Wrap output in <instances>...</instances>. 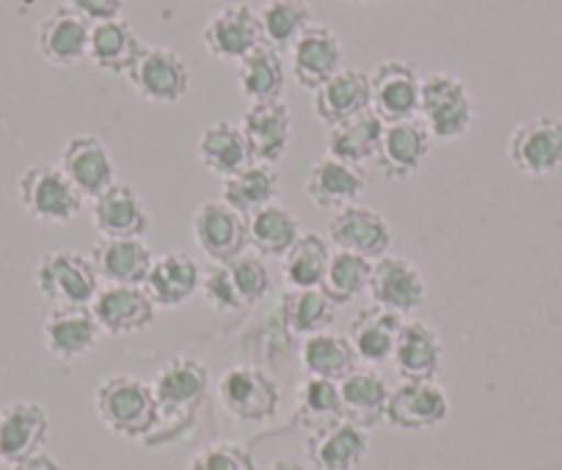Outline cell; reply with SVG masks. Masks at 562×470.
Wrapping results in <instances>:
<instances>
[{
	"instance_id": "35",
	"label": "cell",
	"mask_w": 562,
	"mask_h": 470,
	"mask_svg": "<svg viewBox=\"0 0 562 470\" xmlns=\"http://www.w3.org/2000/svg\"><path fill=\"white\" fill-rule=\"evenodd\" d=\"M140 53H144V45L122 18L91 25L89 58L102 72L130 74Z\"/></svg>"
},
{
	"instance_id": "46",
	"label": "cell",
	"mask_w": 562,
	"mask_h": 470,
	"mask_svg": "<svg viewBox=\"0 0 562 470\" xmlns=\"http://www.w3.org/2000/svg\"><path fill=\"white\" fill-rule=\"evenodd\" d=\"M199 291H202L204 300H207V306L213 308V311L229 313L243 306L240 297H237L235 291V284H232V275L226 264H213L210 270H204Z\"/></svg>"
},
{
	"instance_id": "44",
	"label": "cell",
	"mask_w": 562,
	"mask_h": 470,
	"mask_svg": "<svg viewBox=\"0 0 562 470\" xmlns=\"http://www.w3.org/2000/svg\"><path fill=\"white\" fill-rule=\"evenodd\" d=\"M226 267H229L232 284H235V291L243 306H257L259 300L268 297L270 273L262 264V259H259V253H243V256H237Z\"/></svg>"
},
{
	"instance_id": "10",
	"label": "cell",
	"mask_w": 562,
	"mask_h": 470,
	"mask_svg": "<svg viewBox=\"0 0 562 470\" xmlns=\"http://www.w3.org/2000/svg\"><path fill=\"white\" fill-rule=\"evenodd\" d=\"M240 129L254 163L273 165L288 154L293 140V111L284 100L257 102L243 113Z\"/></svg>"
},
{
	"instance_id": "31",
	"label": "cell",
	"mask_w": 562,
	"mask_h": 470,
	"mask_svg": "<svg viewBox=\"0 0 562 470\" xmlns=\"http://www.w3.org/2000/svg\"><path fill=\"white\" fill-rule=\"evenodd\" d=\"M392 388L386 386L378 371L353 369L339 380V399H342V419L361 429H372L386 419V404Z\"/></svg>"
},
{
	"instance_id": "40",
	"label": "cell",
	"mask_w": 562,
	"mask_h": 470,
	"mask_svg": "<svg viewBox=\"0 0 562 470\" xmlns=\"http://www.w3.org/2000/svg\"><path fill=\"white\" fill-rule=\"evenodd\" d=\"M356 353L350 347L348 336L334 331H321L315 336L304 339L301 347V364H304L306 375L323 377V380L339 382L356 369Z\"/></svg>"
},
{
	"instance_id": "23",
	"label": "cell",
	"mask_w": 562,
	"mask_h": 470,
	"mask_svg": "<svg viewBox=\"0 0 562 470\" xmlns=\"http://www.w3.org/2000/svg\"><path fill=\"white\" fill-rule=\"evenodd\" d=\"M50 432L47 410L36 402H14L0 410V462L14 465L42 454Z\"/></svg>"
},
{
	"instance_id": "14",
	"label": "cell",
	"mask_w": 562,
	"mask_h": 470,
	"mask_svg": "<svg viewBox=\"0 0 562 470\" xmlns=\"http://www.w3.org/2000/svg\"><path fill=\"white\" fill-rule=\"evenodd\" d=\"M58 169L64 171V176H67L69 182H72L75 191L83 198H91V202L116 182V169H113L111 151L105 149V144H102L97 135L89 133L72 135V138L64 144Z\"/></svg>"
},
{
	"instance_id": "2",
	"label": "cell",
	"mask_w": 562,
	"mask_h": 470,
	"mask_svg": "<svg viewBox=\"0 0 562 470\" xmlns=\"http://www.w3.org/2000/svg\"><path fill=\"white\" fill-rule=\"evenodd\" d=\"M474 102L467 83L450 72H430L422 78L419 122L428 127L430 138L450 144L463 138L472 127Z\"/></svg>"
},
{
	"instance_id": "50",
	"label": "cell",
	"mask_w": 562,
	"mask_h": 470,
	"mask_svg": "<svg viewBox=\"0 0 562 470\" xmlns=\"http://www.w3.org/2000/svg\"><path fill=\"white\" fill-rule=\"evenodd\" d=\"M350 3H375V0H350Z\"/></svg>"
},
{
	"instance_id": "1",
	"label": "cell",
	"mask_w": 562,
	"mask_h": 470,
	"mask_svg": "<svg viewBox=\"0 0 562 470\" xmlns=\"http://www.w3.org/2000/svg\"><path fill=\"white\" fill-rule=\"evenodd\" d=\"M94 408L113 435L130 440L149 435L160 415L153 386L133 375H113L102 380L94 391Z\"/></svg>"
},
{
	"instance_id": "25",
	"label": "cell",
	"mask_w": 562,
	"mask_h": 470,
	"mask_svg": "<svg viewBox=\"0 0 562 470\" xmlns=\"http://www.w3.org/2000/svg\"><path fill=\"white\" fill-rule=\"evenodd\" d=\"M370 107V74L361 72V69L342 67L315 91V116L326 127H337V124L348 122V118L359 116Z\"/></svg>"
},
{
	"instance_id": "30",
	"label": "cell",
	"mask_w": 562,
	"mask_h": 470,
	"mask_svg": "<svg viewBox=\"0 0 562 470\" xmlns=\"http://www.w3.org/2000/svg\"><path fill=\"white\" fill-rule=\"evenodd\" d=\"M400 328H403V317L400 313L386 311L381 306L361 308L353 320H350L348 328V342L353 347L356 358L372 366L392 360Z\"/></svg>"
},
{
	"instance_id": "20",
	"label": "cell",
	"mask_w": 562,
	"mask_h": 470,
	"mask_svg": "<svg viewBox=\"0 0 562 470\" xmlns=\"http://www.w3.org/2000/svg\"><path fill=\"white\" fill-rule=\"evenodd\" d=\"M91 218H94L100 237L108 240H140L149 231V213L144 198L133 185L113 182L105 193L91 202Z\"/></svg>"
},
{
	"instance_id": "7",
	"label": "cell",
	"mask_w": 562,
	"mask_h": 470,
	"mask_svg": "<svg viewBox=\"0 0 562 470\" xmlns=\"http://www.w3.org/2000/svg\"><path fill=\"white\" fill-rule=\"evenodd\" d=\"M130 83L147 102L155 105H175L191 89V69L164 45H149L138 56L135 67L130 69Z\"/></svg>"
},
{
	"instance_id": "48",
	"label": "cell",
	"mask_w": 562,
	"mask_h": 470,
	"mask_svg": "<svg viewBox=\"0 0 562 470\" xmlns=\"http://www.w3.org/2000/svg\"><path fill=\"white\" fill-rule=\"evenodd\" d=\"M7 470H61L56 465V459H50L47 454H36V457L23 459V462L7 465Z\"/></svg>"
},
{
	"instance_id": "22",
	"label": "cell",
	"mask_w": 562,
	"mask_h": 470,
	"mask_svg": "<svg viewBox=\"0 0 562 470\" xmlns=\"http://www.w3.org/2000/svg\"><path fill=\"white\" fill-rule=\"evenodd\" d=\"M91 23L69 7L47 14L36 28V50L53 67H75L89 58Z\"/></svg>"
},
{
	"instance_id": "39",
	"label": "cell",
	"mask_w": 562,
	"mask_h": 470,
	"mask_svg": "<svg viewBox=\"0 0 562 470\" xmlns=\"http://www.w3.org/2000/svg\"><path fill=\"white\" fill-rule=\"evenodd\" d=\"M262 42L273 50H290L301 34L315 23L310 0H265L259 9Z\"/></svg>"
},
{
	"instance_id": "26",
	"label": "cell",
	"mask_w": 562,
	"mask_h": 470,
	"mask_svg": "<svg viewBox=\"0 0 562 470\" xmlns=\"http://www.w3.org/2000/svg\"><path fill=\"white\" fill-rule=\"evenodd\" d=\"M100 280L111 286H144L155 256L144 240H108L100 237L89 253Z\"/></svg>"
},
{
	"instance_id": "13",
	"label": "cell",
	"mask_w": 562,
	"mask_h": 470,
	"mask_svg": "<svg viewBox=\"0 0 562 470\" xmlns=\"http://www.w3.org/2000/svg\"><path fill=\"white\" fill-rule=\"evenodd\" d=\"M370 297L372 306H381L386 311L394 313H411L416 308H422L425 302V278H422L419 267H416L411 259L405 256H383L378 262H372V275H370Z\"/></svg>"
},
{
	"instance_id": "4",
	"label": "cell",
	"mask_w": 562,
	"mask_h": 470,
	"mask_svg": "<svg viewBox=\"0 0 562 470\" xmlns=\"http://www.w3.org/2000/svg\"><path fill=\"white\" fill-rule=\"evenodd\" d=\"M34 284L53 306H91L100 291V275L83 253L53 251L36 264Z\"/></svg>"
},
{
	"instance_id": "8",
	"label": "cell",
	"mask_w": 562,
	"mask_h": 470,
	"mask_svg": "<svg viewBox=\"0 0 562 470\" xmlns=\"http://www.w3.org/2000/svg\"><path fill=\"white\" fill-rule=\"evenodd\" d=\"M193 237L213 264H232L248 248V220L224 202H204L193 213Z\"/></svg>"
},
{
	"instance_id": "18",
	"label": "cell",
	"mask_w": 562,
	"mask_h": 470,
	"mask_svg": "<svg viewBox=\"0 0 562 470\" xmlns=\"http://www.w3.org/2000/svg\"><path fill=\"white\" fill-rule=\"evenodd\" d=\"M430 144H434V138L419 118L386 124L375 154L378 169L386 180H408L428 160Z\"/></svg>"
},
{
	"instance_id": "11",
	"label": "cell",
	"mask_w": 562,
	"mask_h": 470,
	"mask_svg": "<svg viewBox=\"0 0 562 470\" xmlns=\"http://www.w3.org/2000/svg\"><path fill=\"white\" fill-rule=\"evenodd\" d=\"M202 39L210 56H215L218 61L237 64L248 53L257 50L259 45H265L257 9H251L248 3L224 7L207 20V25L202 31Z\"/></svg>"
},
{
	"instance_id": "49",
	"label": "cell",
	"mask_w": 562,
	"mask_h": 470,
	"mask_svg": "<svg viewBox=\"0 0 562 470\" xmlns=\"http://www.w3.org/2000/svg\"><path fill=\"white\" fill-rule=\"evenodd\" d=\"M268 470H306L299 459H276Z\"/></svg>"
},
{
	"instance_id": "38",
	"label": "cell",
	"mask_w": 562,
	"mask_h": 470,
	"mask_svg": "<svg viewBox=\"0 0 562 470\" xmlns=\"http://www.w3.org/2000/svg\"><path fill=\"white\" fill-rule=\"evenodd\" d=\"M328 262H331V248L326 237L304 231L281 256V273L290 289H317L326 280Z\"/></svg>"
},
{
	"instance_id": "28",
	"label": "cell",
	"mask_w": 562,
	"mask_h": 470,
	"mask_svg": "<svg viewBox=\"0 0 562 470\" xmlns=\"http://www.w3.org/2000/svg\"><path fill=\"white\" fill-rule=\"evenodd\" d=\"M202 284V267L188 253L169 251L149 267L144 291L158 308H177L191 300Z\"/></svg>"
},
{
	"instance_id": "47",
	"label": "cell",
	"mask_w": 562,
	"mask_h": 470,
	"mask_svg": "<svg viewBox=\"0 0 562 470\" xmlns=\"http://www.w3.org/2000/svg\"><path fill=\"white\" fill-rule=\"evenodd\" d=\"M67 7L94 25L122 18L124 0H67Z\"/></svg>"
},
{
	"instance_id": "3",
	"label": "cell",
	"mask_w": 562,
	"mask_h": 470,
	"mask_svg": "<svg viewBox=\"0 0 562 470\" xmlns=\"http://www.w3.org/2000/svg\"><path fill=\"white\" fill-rule=\"evenodd\" d=\"M18 193L25 213L40 223H69L83 209V196L75 191L64 171L50 163H36L25 169L18 182Z\"/></svg>"
},
{
	"instance_id": "36",
	"label": "cell",
	"mask_w": 562,
	"mask_h": 470,
	"mask_svg": "<svg viewBox=\"0 0 562 470\" xmlns=\"http://www.w3.org/2000/svg\"><path fill=\"white\" fill-rule=\"evenodd\" d=\"M339 306L317 286V289H288L281 297V322L295 336H315L328 331L337 320Z\"/></svg>"
},
{
	"instance_id": "27",
	"label": "cell",
	"mask_w": 562,
	"mask_h": 470,
	"mask_svg": "<svg viewBox=\"0 0 562 470\" xmlns=\"http://www.w3.org/2000/svg\"><path fill=\"white\" fill-rule=\"evenodd\" d=\"M364 187H367V176L361 174V169L342 163V160H337V157L326 154L310 169L304 191L317 209H331V213H339V209L356 204V198H361Z\"/></svg>"
},
{
	"instance_id": "33",
	"label": "cell",
	"mask_w": 562,
	"mask_h": 470,
	"mask_svg": "<svg viewBox=\"0 0 562 470\" xmlns=\"http://www.w3.org/2000/svg\"><path fill=\"white\" fill-rule=\"evenodd\" d=\"M196 154L199 163L210 174L221 176V180H229V176H235L237 171L251 163V154H248L240 124L232 122L207 124L196 140Z\"/></svg>"
},
{
	"instance_id": "29",
	"label": "cell",
	"mask_w": 562,
	"mask_h": 470,
	"mask_svg": "<svg viewBox=\"0 0 562 470\" xmlns=\"http://www.w3.org/2000/svg\"><path fill=\"white\" fill-rule=\"evenodd\" d=\"M441 339L428 322H403L394 342L392 364L403 380H434L441 369Z\"/></svg>"
},
{
	"instance_id": "32",
	"label": "cell",
	"mask_w": 562,
	"mask_h": 470,
	"mask_svg": "<svg viewBox=\"0 0 562 470\" xmlns=\"http://www.w3.org/2000/svg\"><path fill=\"white\" fill-rule=\"evenodd\" d=\"M383 127H386V122H383L372 107L359 113V116L348 118V122L337 124V127H328V157H337L342 163L361 169L364 163L375 160L378 146H381L383 138Z\"/></svg>"
},
{
	"instance_id": "16",
	"label": "cell",
	"mask_w": 562,
	"mask_h": 470,
	"mask_svg": "<svg viewBox=\"0 0 562 470\" xmlns=\"http://www.w3.org/2000/svg\"><path fill=\"white\" fill-rule=\"evenodd\" d=\"M447 415H450V399L434 380H403L389 393L386 421L397 429H430L445 424Z\"/></svg>"
},
{
	"instance_id": "34",
	"label": "cell",
	"mask_w": 562,
	"mask_h": 470,
	"mask_svg": "<svg viewBox=\"0 0 562 470\" xmlns=\"http://www.w3.org/2000/svg\"><path fill=\"white\" fill-rule=\"evenodd\" d=\"M284 85H288L284 58L270 45H259L257 50L237 61V89L251 105L281 100Z\"/></svg>"
},
{
	"instance_id": "5",
	"label": "cell",
	"mask_w": 562,
	"mask_h": 470,
	"mask_svg": "<svg viewBox=\"0 0 562 470\" xmlns=\"http://www.w3.org/2000/svg\"><path fill=\"white\" fill-rule=\"evenodd\" d=\"M507 160L524 176H551L562 169V118L529 116L507 138Z\"/></svg>"
},
{
	"instance_id": "37",
	"label": "cell",
	"mask_w": 562,
	"mask_h": 470,
	"mask_svg": "<svg viewBox=\"0 0 562 470\" xmlns=\"http://www.w3.org/2000/svg\"><path fill=\"white\" fill-rule=\"evenodd\" d=\"M276 196H279V174H276V169L273 165L254 163V160L246 169L237 171L235 176L224 180V191H221V202L229 204L243 218L273 204Z\"/></svg>"
},
{
	"instance_id": "21",
	"label": "cell",
	"mask_w": 562,
	"mask_h": 470,
	"mask_svg": "<svg viewBox=\"0 0 562 470\" xmlns=\"http://www.w3.org/2000/svg\"><path fill=\"white\" fill-rule=\"evenodd\" d=\"M210 386L207 366L191 355H177L160 366L153 380L158 413H188L204 399Z\"/></svg>"
},
{
	"instance_id": "19",
	"label": "cell",
	"mask_w": 562,
	"mask_h": 470,
	"mask_svg": "<svg viewBox=\"0 0 562 470\" xmlns=\"http://www.w3.org/2000/svg\"><path fill=\"white\" fill-rule=\"evenodd\" d=\"M290 69L301 89L317 91L342 69V42L331 28L312 23L290 47Z\"/></svg>"
},
{
	"instance_id": "9",
	"label": "cell",
	"mask_w": 562,
	"mask_h": 470,
	"mask_svg": "<svg viewBox=\"0 0 562 470\" xmlns=\"http://www.w3.org/2000/svg\"><path fill=\"white\" fill-rule=\"evenodd\" d=\"M372 111L386 124L419 116L422 78L408 61H381L370 74Z\"/></svg>"
},
{
	"instance_id": "41",
	"label": "cell",
	"mask_w": 562,
	"mask_h": 470,
	"mask_svg": "<svg viewBox=\"0 0 562 470\" xmlns=\"http://www.w3.org/2000/svg\"><path fill=\"white\" fill-rule=\"evenodd\" d=\"M248 245L259 256H284L295 240L301 237L299 218L281 204H268L248 215Z\"/></svg>"
},
{
	"instance_id": "42",
	"label": "cell",
	"mask_w": 562,
	"mask_h": 470,
	"mask_svg": "<svg viewBox=\"0 0 562 470\" xmlns=\"http://www.w3.org/2000/svg\"><path fill=\"white\" fill-rule=\"evenodd\" d=\"M370 259L350 251H334L326 270V280H323L321 289L326 291L337 306H345V302H353L356 297L364 295V291L370 289Z\"/></svg>"
},
{
	"instance_id": "43",
	"label": "cell",
	"mask_w": 562,
	"mask_h": 470,
	"mask_svg": "<svg viewBox=\"0 0 562 470\" xmlns=\"http://www.w3.org/2000/svg\"><path fill=\"white\" fill-rule=\"evenodd\" d=\"M299 413L310 432L321 426L342 421V399H339V382L323 380V377H306L299 388Z\"/></svg>"
},
{
	"instance_id": "17",
	"label": "cell",
	"mask_w": 562,
	"mask_h": 470,
	"mask_svg": "<svg viewBox=\"0 0 562 470\" xmlns=\"http://www.w3.org/2000/svg\"><path fill=\"white\" fill-rule=\"evenodd\" d=\"M102 331L97 325L91 306H53L42 325V342L56 360H78L89 355L100 342Z\"/></svg>"
},
{
	"instance_id": "45",
	"label": "cell",
	"mask_w": 562,
	"mask_h": 470,
	"mask_svg": "<svg viewBox=\"0 0 562 470\" xmlns=\"http://www.w3.org/2000/svg\"><path fill=\"white\" fill-rule=\"evenodd\" d=\"M188 470H257V465H254L248 448L237 446V443H213L193 454Z\"/></svg>"
},
{
	"instance_id": "6",
	"label": "cell",
	"mask_w": 562,
	"mask_h": 470,
	"mask_svg": "<svg viewBox=\"0 0 562 470\" xmlns=\"http://www.w3.org/2000/svg\"><path fill=\"white\" fill-rule=\"evenodd\" d=\"M218 399L226 413L246 424H262L279 410V388L257 366H232L218 380Z\"/></svg>"
},
{
	"instance_id": "24",
	"label": "cell",
	"mask_w": 562,
	"mask_h": 470,
	"mask_svg": "<svg viewBox=\"0 0 562 470\" xmlns=\"http://www.w3.org/2000/svg\"><path fill=\"white\" fill-rule=\"evenodd\" d=\"M367 451H370L367 429L350 424L348 419L310 432L306 440V457L317 470H356L364 462Z\"/></svg>"
},
{
	"instance_id": "15",
	"label": "cell",
	"mask_w": 562,
	"mask_h": 470,
	"mask_svg": "<svg viewBox=\"0 0 562 470\" xmlns=\"http://www.w3.org/2000/svg\"><path fill=\"white\" fill-rule=\"evenodd\" d=\"M328 240L337 245V251L359 253L370 262H378L392 248V226L375 209L350 204V207L334 213L331 223H328Z\"/></svg>"
},
{
	"instance_id": "12",
	"label": "cell",
	"mask_w": 562,
	"mask_h": 470,
	"mask_svg": "<svg viewBox=\"0 0 562 470\" xmlns=\"http://www.w3.org/2000/svg\"><path fill=\"white\" fill-rule=\"evenodd\" d=\"M155 306L144 286H102L91 302L97 325L102 333L119 339L130 333H140L155 322Z\"/></svg>"
}]
</instances>
